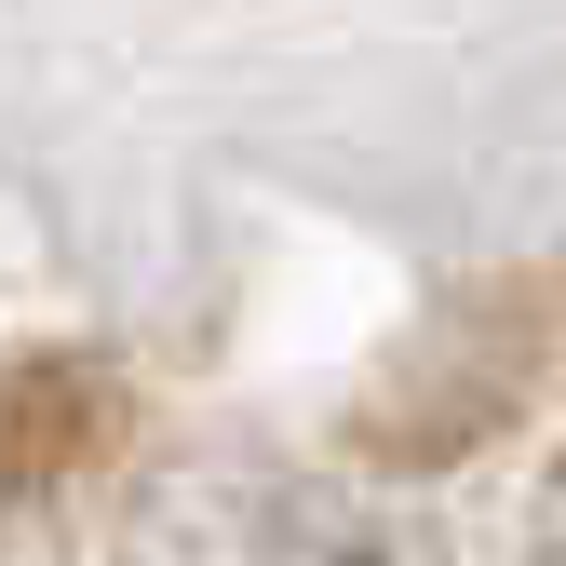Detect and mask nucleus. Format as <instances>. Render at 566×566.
I'll return each mask as SVG.
<instances>
[{"label":"nucleus","mask_w":566,"mask_h":566,"mask_svg":"<svg viewBox=\"0 0 566 566\" xmlns=\"http://www.w3.org/2000/svg\"><path fill=\"white\" fill-rule=\"evenodd\" d=\"M256 566H446V539L405 513H365V500H324V513H283V539Z\"/></svg>","instance_id":"nucleus-1"},{"label":"nucleus","mask_w":566,"mask_h":566,"mask_svg":"<svg viewBox=\"0 0 566 566\" xmlns=\"http://www.w3.org/2000/svg\"><path fill=\"white\" fill-rule=\"evenodd\" d=\"M526 553H539V566H566V446H553V472H539V500H526Z\"/></svg>","instance_id":"nucleus-2"}]
</instances>
